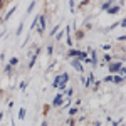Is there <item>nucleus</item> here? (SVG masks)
<instances>
[{
	"mask_svg": "<svg viewBox=\"0 0 126 126\" xmlns=\"http://www.w3.org/2000/svg\"><path fill=\"white\" fill-rule=\"evenodd\" d=\"M64 35H66V32H56V35H54V37H56V40H57V42H62V39H64Z\"/></svg>",
	"mask_w": 126,
	"mask_h": 126,
	"instance_id": "11",
	"label": "nucleus"
},
{
	"mask_svg": "<svg viewBox=\"0 0 126 126\" xmlns=\"http://www.w3.org/2000/svg\"><path fill=\"white\" fill-rule=\"evenodd\" d=\"M46 52H47V56H52V54H54V47H52V46H47Z\"/></svg>",
	"mask_w": 126,
	"mask_h": 126,
	"instance_id": "20",
	"label": "nucleus"
},
{
	"mask_svg": "<svg viewBox=\"0 0 126 126\" xmlns=\"http://www.w3.org/2000/svg\"><path fill=\"white\" fill-rule=\"evenodd\" d=\"M9 64H10V66H17V64H19V57H12L9 61Z\"/></svg>",
	"mask_w": 126,
	"mask_h": 126,
	"instance_id": "18",
	"label": "nucleus"
},
{
	"mask_svg": "<svg viewBox=\"0 0 126 126\" xmlns=\"http://www.w3.org/2000/svg\"><path fill=\"white\" fill-rule=\"evenodd\" d=\"M72 93H74V89H72V87H69L67 91H66V96H67V97H72Z\"/></svg>",
	"mask_w": 126,
	"mask_h": 126,
	"instance_id": "24",
	"label": "nucleus"
},
{
	"mask_svg": "<svg viewBox=\"0 0 126 126\" xmlns=\"http://www.w3.org/2000/svg\"><path fill=\"white\" fill-rule=\"evenodd\" d=\"M62 104H64V93H59V94H56V97L52 99V106L54 108H62Z\"/></svg>",
	"mask_w": 126,
	"mask_h": 126,
	"instance_id": "4",
	"label": "nucleus"
},
{
	"mask_svg": "<svg viewBox=\"0 0 126 126\" xmlns=\"http://www.w3.org/2000/svg\"><path fill=\"white\" fill-rule=\"evenodd\" d=\"M67 81H69V74L67 72H62V74H61V79H59V82H57V86H56L61 93H64V89H66V86H67Z\"/></svg>",
	"mask_w": 126,
	"mask_h": 126,
	"instance_id": "1",
	"label": "nucleus"
},
{
	"mask_svg": "<svg viewBox=\"0 0 126 126\" xmlns=\"http://www.w3.org/2000/svg\"><path fill=\"white\" fill-rule=\"evenodd\" d=\"M103 49H104V50H109V49H111V46H109V44H106V46H103Z\"/></svg>",
	"mask_w": 126,
	"mask_h": 126,
	"instance_id": "28",
	"label": "nucleus"
},
{
	"mask_svg": "<svg viewBox=\"0 0 126 126\" xmlns=\"http://www.w3.org/2000/svg\"><path fill=\"white\" fill-rule=\"evenodd\" d=\"M71 66L76 69L78 72H81V74L84 72V67H82V64H81V61H79V59H74V57H72V59H71Z\"/></svg>",
	"mask_w": 126,
	"mask_h": 126,
	"instance_id": "5",
	"label": "nucleus"
},
{
	"mask_svg": "<svg viewBox=\"0 0 126 126\" xmlns=\"http://www.w3.org/2000/svg\"><path fill=\"white\" fill-rule=\"evenodd\" d=\"M35 27H37V17H35V19L32 20V24H30V30H34Z\"/></svg>",
	"mask_w": 126,
	"mask_h": 126,
	"instance_id": "22",
	"label": "nucleus"
},
{
	"mask_svg": "<svg viewBox=\"0 0 126 126\" xmlns=\"http://www.w3.org/2000/svg\"><path fill=\"white\" fill-rule=\"evenodd\" d=\"M123 66V61H111V62H108V69H109V72L111 74H118V71H119V67Z\"/></svg>",
	"mask_w": 126,
	"mask_h": 126,
	"instance_id": "2",
	"label": "nucleus"
},
{
	"mask_svg": "<svg viewBox=\"0 0 126 126\" xmlns=\"http://www.w3.org/2000/svg\"><path fill=\"white\" fill-rule=\"evenodd\" d=\"M15 10H17V7H15V5H14V7H12V9H10L9 12H7V15H5V17H3V20H9L10 17H12V15H14V12H15Z\"/></svg>",
	"mask_w": 126,
	"mask_h": 126,
	"instance_id": "12",
	"label": "nucleus"
},
{
	"mask_svg": "<svg viewBox=\"0 0 126 126\" xmlns=\"http://www.w3.org/2000/svg\"><path fill=\"white\" fill-rule=\"evenodd\" d=\"M22 30H24V19H22V22L19 24V27H17V32H15V35H20V34H22Z\"/></svg>",
	"mask_w": 126,
	"mask_h": 126,
	"instance_id": "14",
	"label": "nucleus"
},
{
	"mask_svg": "<svg viewBox=\"0 0 126 126\" xmlns=\"http://www.w3.org/2000/svg\"><path fill=\"white\" fill-rule=\"evenodd\" d=\"M113 5V0H106V2H103V5H101V10H108L109 7Z\"/></svg>",
	"mask_w": 126,
	"mask_h": 126,
	"instance_id": "10",
	"label": "nucleus"
},
{
	"mask_svg": "<svg viewBox=\"0 0 126 126\" xmlns=\"http://www.w3.org/2000/svg\"><path fill=\"white\" fill-rule=\"evenodd\" d=\"M78 113H79V108L76 106V108H71V109H69V113H67V114H69V116H76Z\"/></svg>",
	"mask_w": 126,
	"mask_h": 126,
	"instance_id": "13",
	"label": "nucleus"
},
{
	"mask_svg": "<svg viewBox=\"0 0 126 126\" xmlns=\"http://www.w3.org/2000/svg\"><path fill=\"white\" fill-rule=\"evenodd\" d=\"M19 87H20V91H25V87H27V82H25V81H22V82L19 84Z\"/></svg>",
	"mask_w": 126,
	"mask_h": 126,
	"instance_id": "23",
	"label": "nucleus"
},
{
	"mask_svg": "<svg viewBox=\"0 0 126 126\" xmlns=\"http://www.w3.org/2000/svg\"><path fill=\"white\" fill-rule=\"evenodd\" d=\"M34 7H35V0H32V2H30L29 9H27V15H29V14H32V10H34Z\"/></svg>",
	"mask_w": 126,
	"mask_h": 126,
	"instance_id": "17",
	"label": "nucleus"
},
{
	"mask_svg": "<svg viewBox=\"0 0 126 126\" xmlns=\"http://www.w3.org/2000/svg\"><path fill=\"white\" fill-rule=\"evenodd\" d=\"M69 9H71V12L74 14V0H69Z\"/></svg>",
	"mask_w": 126,
	"mask_h": 126,
	"instance_id": "26",
	"label": "nucleus"
},
{
	"mask_svg": "<svg viewBox=\"0 0 126 126\" xmlns=\"http://www.w3.org/2000/svg\"><path fill=\"white\" fill-rule=\"evenodd\" d=\"M3 72H5L7 76H12V74H14V66L7 64V66H5V69H3Z\"/></svg>",
	"mask_w": 126,
	"mask_h": 126,
	"instance_id": "9",
	"label": "nucleus"
},
{
	"mask_svg": "<svg viewBox=\"0 0 126 126\" xmlns=\"http://www.w3.org/2000/svg\"><path fill=\"white\" fill-rule=\"evenodd\" d=\"M119 10H121V5H111V7H109L106 12L109 14V15H114V14H118Z\"/></svg>",
	"mask_w": 126,
	"mask_h": 126,
	"instance_id": "6",
	"label": "nucleus"
},
{
	"mask_svg": "<svg viewBox=\"0 0 126 126\" xmlns=\"http://www.w3.org/2000/svg\"><path fill=\"white\" fill-rule=\"evenodd\" d=\"M25 114H27V111H25L24 108H20V109H19V119H24Z\"/></svg>",
	"mask_w": 126,
	"mask_h": 126,
	"instance_id": "15",
	"label": "nucleus"
},
{
	"mask_svg": "<svg viewBox=\"0 0 126 126\" xmlns=\"http://www.w3.org/2000/svg\"><path fill=\"white\" fill-rule=\"evenodd\" d=\"M111 81H113V74H109V76L104 78V82H111Z\"/></svg>",
	"mask_w": 126,
	"mask_h": 126,
	"instance_id": "27",
	"label": "nucleus"
},
{
	"mask_svg": "<svg viewBox=\"0 0 126 126\" xmlns=\"http://www.w3.org/2000/svg\"><path fill=\"white\" fill-rule=\"evenodd\" d=\"M123 81H125V78H123L121 74H113V81H111V82H114V84H123Z\"/></svg>",
	"mask_w": 126,
	"mask_h": 126,
	"instance_id": "7",
	"label": "nucleus"
},
{
	"mask_svg": "<svg viewBox=\"0 0 126 126\" xmlns=\"http://www.w3.org/2000/svg\"><path fill=\"white\" fill-rule=\"evenodd\" d=\"M82 37H84V32H76V39L78 40H81Z\"/></svg>",
	"mask_w": 126,
	"mask_h": 126,
	"instance_id": "25",
	"label": "nucleus"
},
{
	"mask_svg": "<svg viewBox=\"0 0 126 126\" xmlns=\"http://www.w3.org/2000/svg\"><path fill=\"white\" fill-rule=\"evenodd\" d=\"M2 3H3V0H0V7H2Z\"/></svg>",
	"mask_w": 126,
	"mask_h": 126,
	"instance_id": "30",
	"label": "nucleus"
},
{
	"mask_svg": "<svg viewBox=\"0 0 126 126\" xmlns=\"http://www.w3.org/2000/svg\"><path fill=\"white\" fill-rule=\"evenodd\" d=\"M66 44H67V47H72V37H71V35L66 37Z\"/></svg>",
	"mask_w": 126,
	"mask_h": 126,
	"instance_id": "21",
	"label": "nucleus"
},
{
	"mask_svg": "<svg viewBox=\"0 0 126 126\" xmlns=\"http://www.w3.org/2000/svg\"><path fill=\"white\" fill-rule=\"evenodd\" d=\"M37 24H39V27H37V32H39L40 35L44 34V30H46V24H47V19H46V15L42 14L37 17Z\"/></svg>",
	"mask_w": 126,
	"mask_h": 126,
	"instance_id": "3",
	"label": "nucleus"
},
{
	"mask_svg": "<svg viewBox=\"0 0 126 126\" xmlns=\"http://www.w3.org/2000/svg\"><path fill=\"white\" fill-rule=\"evenodd\" d=\"M93 82H94V74H93V72H89V78L86 79L84 86H86V87H89V86H93Z\"/></svg>",
	"mask_w": 126,
	"mask_h": 126,
	"instance_id": "8",
	"label": "nucleus"
},
{
	"mask_svg": "<svg viewBox=\"0 0 126 126\" xmlns=\"http://www.w3.org/2000/svg\"><path fill=\"white\" fill-rule=\"evenodd\" d=\"M2 118H3V113H0V121H2Z\"/></svg>",
	"mask_w": 126,
	"mask_h": 126,
	"instance_id": "29",
	"label": "nucleus"
},
{
	"mask_svg": "<svg viewBox=\"0 0 126 126\" xmlns=\"http://www.w3.org/2000/svg\"><path fill=\"white\" fill-rule=\"evenodd\" d=\"M59 29H61V25H59V24H57V25H54V27H52V30H50V32H49V34H50V35H52V37H54V35H56V32H57Z\"/></svg>",
	"mask_w": 126,
	"mask_h": 126,
	"instance_id": "16",
	"label": "nucleus"
},
{
	"mask_svg": "<svg viewBox=\"0 0 126 126\" xmlns=\"http://www.w3.org/2000/svg\"><path fill=\"white\" fill-rule=\"evenodd\" d=\"M103 59H104V64H108V62H111V61H113V57H111L109 54H104V56H103Z\"/></svg>",
	"mask_w": 126,
	"mask_h": 126,
	"instance_id": "19",
	"label": "nucleus"
}]
</instances>
